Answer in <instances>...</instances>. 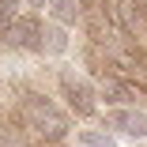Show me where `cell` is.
<instances>
[{"mask_svg": "<svg viewBox=\"0 0 147 147\" xmlns=\"http://www.w3.org/2000/svg\"><path fill=\"white\" fill-rule=\"evenodd\" d=\"M26 121H30V128L45 140H64L68 136V121H64V113L57 109L49 98H38L30 94L26 98Z\"/></svg>", "mask_w": 147, "mask_h": 147, "instance_id": "cell-1", "label": "cell"}, {"mask_svg": "<svg viewBox=\"0 0 147 147\" xmlns=\"http://www.w3.org/2000/svg\"><path fill=\"white\" fill-rule=\"evenodd\" d=\"M61 94H64L68 109L79 113V117H94L98 113V91H94V83L83 79V76H76L72 68L61 72Z\"/></svg>", "mask_w": 147, "mask_h": 147, "instance_id": "cell-2", "label": "cell"}, {"mask_svg": "<svg viewBox=\"0 0 147 147\" xmlns=\"http://www.w3.org/2000/svg\"><path fill=\"white\" fill-rule=\"evenodd\" d=\"M102 125L109 136H125V140H147V113L136 106H117L102 113Z\"/></svg>", "mask_w": 147, "mask_h": 147, "instance_id": "cell-3", "label": "cell"}, {"mask_svg": "<svg viewBox=\"0 0 147 147\" xmlns=\"http://www.w3.org/2000/svg\"><path fill=\"white\" fill-rule=\"evenodd\" d=\"M42 19L38 15H19L11 26H8V42L15 49H26V53H42Z\"/></svg>", "mask_w": 147, "mask_h": 147, "instance_id": "cell-4", "label": "cell"}, {"mask_svg": "<svg viewBox=\"0 0 147 147\" xmlns=\"http://www.w3.org/2000/svg\"><path fill=\"white\" fill-rule=\"evenodd\" d=\"M94 91H98V98H106L113 109H117V106H128V98H132V87L121 83V79H113V76H102Z\"/></svg>", "mask_w": 147, "mask_h": 147, "instance_id": "cell-5", "label": "cell"}, {"mask_svg": "<svg viewBox=\"0 0 147 147\" xmlns=\"http://www.w3.org/2000/svg\"><path fill=\"white\" fill-rule=\"evenodd\" d=\"M68 45H72V38H68L64 26H57V23H45V26H42V53H49V57H64Z\"/></svg>", "mask_w": 147, "mask_h": 147, "instance_id": "cell-6", "label": "cell"}, {"mask_svg": "<svg viewBox=\"0 0 147 147\" xmlns=\"http://www.w3.org/2000/svg\"><path fill=\"white\" fill-rule=\"evenodd\" d=\"M113 23L121 26V30H128V34H136V26H140V4L136 0H113Z\"/></svg>", "mask_w": 147, "mask_h": 147, "instance_id": "cell-7", "label": "cell"}, {"mask_svg": "<svg viewBox=\"0 0 147 147\" xmlns=\"http://www.w3.org/2000/svg\"><path fill=\"white\" fill-rule=\"evenodd\" d=\"M49 15H53L57 26H64V30H68V26L79 19V4H76V0H49Z\"/></svg>", "mask_w": 147, "mask_h": 147, "instance_id": "cell-8", "label": "cell"}, {"mask_svg": "<svg viewBox=\"0 0 147 147\" xmlns=\"http://www.w3.org/2000/svg\"><path fill=\"white\" fill-rule=\"evenodd\" d=\"M76 147H121L106 128H79L76 132Z\"/></svg>", "mask_w": 147, "mask_h": 147, "instance_id": "cell-9", "label": "cell"}, {"mask_svg": "<svg viewBox=\"0 0 147 147\" xmlns=\"http://www.w3.org/2000/svg\"><path fill=\"white\" fill-rule=\"evenodd\" d=\"M15 19H19V0H0V30H8Z\"/></svg>", "mask_w": 147, "mask_h": 147, "instance_id": "cell-10", "label": "cell"}, {"mask_svg": "<svg viewBox=\"0 0 147 147\" xmlns=\"http://www.w3.org/2000/svg\"><path fill=\"white\" fill-rule=\"evenodd\" d=\"M30 8H49V0H26Z\"/></svg>", "mask_w": 147, "mask_h": 147, "instance_id": "cell-11", "label": "cell"}, {"mask_svg": "<svg viewBox=\"0 0 147 147\" xmlns=\"http://www.w3.org/2000/svg\"><path fill=\"white\" fill-rule=\"evenodd\" d=\"M136 4H140V0H136Z\"/></svg>", "mask_w": 147, "mask_h": 147, "instance_id": "cell-12", "label": "cell"}]
</instances>
